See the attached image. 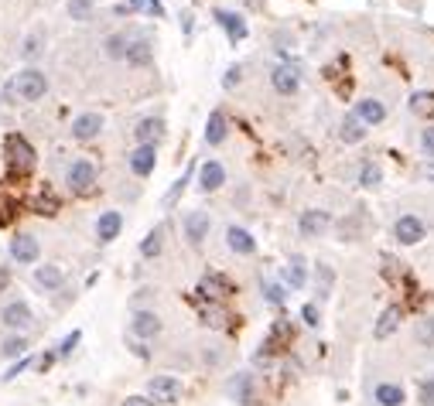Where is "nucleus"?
<instances>
[{"label":"nucleus","mask_w":434,"mask_h":406,"mask_svg":"<svg viewBox=\"0 0 434 406\" xmlns=\"http://www.w3.org/2000/svg\"><path fill=\"white\" fill-rule=\"evenodd\" d=\"M4 154H7V168L14 174H28L35 168V147L21 134H11L4 140Z\"/></svg>","instance_id":"f257e3e1"},{"label":"nucleus","mask_w":434,"mask_h":406,"mask_svg":"<svg viewBox=\"0 0 434 406\" xmlns=\"http://www.w3.org/2000/svg\"><path fill=\"white\" fill-rule=\"evenodd\" d=\"M45 89H48V82H45V76H41L38 69H24V72H18L14 82H11V93H18L24 103L41 99L45 96Z\"/></svg>","instance_id":"f03ea898"},{"label":"nucleus","mask_w":434,"mask_h":406,"mask_svg":"<svg viewBox=\"0 0 434 406\" xmlns=\"http://www.w3.org/2000/svg\"><path fill=\"white\" fill-rule=\"evenodd\" d=\"M178 396H181V383L175 376H154L147 383V400L151 403H175Z\"/></svg>","instance_id":"7ed1b4c3"},{"label":"nucleus","mask_w":434,"mask_h":406,"mask_svg":"<svg viewBox=\"0 0 434 406\" xmlns=\"http://www.w3.org/2000/svg\"><path fill=\"white\" fill-rule=\"evenodd\" d=\"M424 222L417 219V215H400L396 219V226H394V236L404 243V246H417L421 239H424Z\"/></svg>","instance_id":"20e7f679"},{"label":"nucleus","mask_w":434,"mask_h":406,"mask_svg":"<svg viewBox=\"0 0 434 406\" xmlns=\"http://www.w3.org/2000/svg\"><path fill=\"white\" fill-rule=\"evenodd\" d=\"M96 185V164L93 161H76L72 168H69V188L72 192H89Z\"/></svg>","instance_id":"39448f33"},{"label":"nucleus","mask_w":434,"mask_h":406,"mask_svg":"<svg viewBox=\"0 0 434 406\" xmlns=\"http://www.w3.org/2000/svg\"><path fill=\"white\" fill-rule=\"evenodd\" d=\"M329 226H332V215L321 212V209H308V212H301V222H297V229H301L304 239H318Z\"/></svg>","instance_id":"423d86ee"},{"label":"nucleus","mask_w":434,"mask_h":406,"mask_svg":"<svg viewBox=\"0 0 434 406\" xmlns=\"http://www.w3.org/2000/svg\"><path fill=\"white\" fill-rule=\"evenodd\" d=\"M11 256H14L18 263H35V260H38V239L28 236V232L14 236V239H11Z\"/></svg>","instance_id":"0eeeda50"},{"label":"nucleus","mask_w":434,"mask_h":406,"mask_svg":"<svg viewBox=\"0 0 434 406\" xmlns=\"http://www.w3.org/2000/svg\"><path fill=\"white\" fill-rule=\"evenodd\" d=\"M222 181H226V171H222L219 161H205L198 168V188L202 192H216V188H222Z\"/></svg>","instance_id":"6e6552de"},{"label":"nucleus","mask_w":434,"mask_h":406,"mask_svg":"<svg viewBox=\"0 0 434 406\" xmlns=\"http://www.w3.org/2000/svg\"><path fill=\"white\" fill-rule=\"evenodd\" d=\"M0 321H4L7 328H28V325L35 321V314H31V308H28L24 301H14V304H7V308H4Z\"/></svg>","instance_id":"1a4fd4ad"},{"label":"nucleus","mask_w":434,"mask_h":406,"mask_svg":"<svg viewBox=\"0 0 434 406\" xmlns=\"http://www.w3.org/2000/svg\"><path fill=\"white\" fill-rule=\"evenodd\" d=\"M134 137L140 140V147H154L161 137H164V123H161L158 116H147V120H140Z\"/></svg>","instance_id":"9d476101"},{"label":"nucleus","mask_w":434,"mask_h":406,"mask_svg":"<svg viewBox=\"0 0 434 406\" xmlns=\"http://www.w3.org/2000/svg\"><path fill=\"white\" fill-rule=\"evenodd\" d=\"M209 226H212L209 212H188L185 215V236H188V243H202V239L209 236Z\"/></svg>","instance_id":"9b49d317"},{"label":"nucleus","mask_w":434,"mask_h":406,"mask_svg":"<svg viewBox=\"0 0 434 406\" xmlns=\"http://www.w3.org/2000/svg\"><path fill=\"white\" fill-rule=\"evenodd\" d=\"M99 130H103V116L99 113H82V116H76V123H72V137H76V140H93Z\"/></svg>","instance_id":"f8f14e48"},{"label":"nucleus","mask_w":434,"mask_h":406,"mask_svg":"<svg viewBox=\"0 0 434 406\" xmlns=\"http://www.w3.org/2000/svg\"><path fill=\"white\" fill-rule=\"evenodd\" d=\"M120 229H123V215L120 212H103L99 215V222H96L99 243H113V239L120 236Z\"/></svg>","instance_id":"ddd939ff"},{"label":"nucleus","mask_w":434,"mask_h":406,"mask_svg":"<svg viewBox=\"0 0 434 406\" xmlns=\"http://www.w3.org/2000/svg\"><path fill=\"white\" fill-rule=\"evenodd\" d=\"M216 21L226 28V35H229V41H233V45L246 38V21L239 18V14H233V11H216Z\"/></svg>","instance_id":"4468645a"},{"label":"nucleus","mask_w":434,"mask_h":406,"mask_svg":"<svg viewBox=\"0 0 434 406\" xmlns=\"http://www.w3.org/2000/svg\"><path fill=\"white\" fill-rule=\"evenodd\" d=\"M130 328H134V335H140V338H154V335L161 331V318L154 314V311H137Z\"/></svg>","instance_id":"2eb2a0df"},{"label":"nucleus","mask_w":434,"mask_h":406,"mask_svg":"<svg viewBox=\"0 0 434 406\" xmlns=\"http://www.w3.org/2000/svg\"><path fill=\"white\" fill-rule=\"evenodd\" d=\"M154 164H158V154H154V147H137V151L130 154V171L140 174V178H147V174L154 171Z\"/></svg>","instance_id":"dca6fc26"},{"label":"nucleus","mask_w":434,"mask_h":406,"mask_svg":"<svg viewBox=\"0 0 434 406\" xmlns=\"http://www.w3.org/2000/svg\"><path fill=\"white\" fill-rule=\"evenodd\" d=\"M297 69L295 65H280V69H274V89L277 93H284V96H291V93H297Z\"/></svg>","instance_id":"f3484780"},{"label":"nucleus","mask_w":434,"mask_h":406,"mask_svg":"<svg viewBox=\"0 0 434 406\" xmlns=\"http://www.w3.org/2000/svg\"><path fill=\"white\" fill-rule=\"evenodd\" d=\"M226 243H229V250H233V253H243V256L257 250L253 236H250L246 229H239V226H229V229H226Z\"/></svg>","instance_id":"a211bd4d"},{"label":"nucleus","mask_w":434,"mask_h":406,"mask_svg":"<svg viewBox=\"0 0 434 406\" xmlns=\"http://www.w3.org/2000/svg\"><path fill=\"white\" fill-rule=\"evenodd\" d=\"M355 116L362 120V127H366V123L373 127V123H383V116H387V106H383L379 99H362V103L355 106Z\"/></svg>","instance_id":"6ab92c4d"},{"label":"nucleus","mask_w":434,"mask_h":406,"mask_svg":"<svg viewBox=\"0 0 434 406\" xmlns=\"http://www.w3.org/2000/svg\"><path fill=\"white\" fill-rule=\"evenodd\" d=\"M400 328V308H387L383 314H379V321H376V328H373V338H390L394 331Z\"/></svg>","instance_id":"aec40b11"},{"label":"nucleus","mask_w":434,"mask_h":406,"mask_svg":"<svg viewBox=\"0 0 434 406\" xmlns=\"http://www.w3.org/2000/svg\"><path fill=\"white\" fill-rule=\"evenodd\" d=\"M373 396L379 406H404V386H396V383H379Z\"/></svg>","instance_id":"412c9836"},{"label":"nucleus","mask_w":434,"mask_h":406,"mask_svg":"<svg viewBox=\"0 0 434 406\" xmlns=\"http://www.w3.org/2000/svg\"><path fill=\"white\" fill-rule=\"evenodd\" d=\"M202 294H205V297H226V294H233V284H229V280H226V277H216V273H212V277H202Z\"/></svg>","instance_id":"4be33fe9"},{"label":"nucleus","mask_w":434,"mask_h":406,"mask_svg":"<svg viewBox=\"0 0 434 406\" xmlns=\"http://www.w3.org/2000/svg\"><path fill=\"white\" fill-rule=\"evenodd\" d=\"M233 396H236V403L253 406V376L250 372H239L233 379Z\"/></svg>","instance_id":"5701e85b"},{"label":"nucleus","mask_w":434,"mask_h":406,"mask_svg":"<svg viewBox=\"0 0 434 406\" xmlns=\"http://www.w3.org/2000/svg\"><path fill=\"white\" fill-rule=\"evenodd\" d=\"M205 140H209V144H222V140H226V116H222V110H212V113H209Z\"/></svg>","instance_id":"b1692460"},{"label":"nucleus","mask_w":434,"mask_h":406,"mask_svg":"<svg viewBox=\"0 0 434 406\" xmlns=\"http://www.w3.org/2000/svg\"><path fill=\"white\" fill-rule=\"evenodd\" d=\"M284 280H287L295 290L304 287V256H297L295 253V256L287 260V267H284Z\"/></svg>","instance_id":"393cba45"},{"label":"nucleus","mask_w":434,"mask_h":406,"mask_svg":"<svg viewBox=\"0 0 434 406\" xmlns=\"http://www.w3.org/2000/svg\"><path fill=\"white\" fill-rule=\"evenodd\" d=\"M62 280H65V277H62L59 267H38V270H35V284L45 290H59Z\"/></svg>","instance_id":"a878e982"},{"label":"nucleus","mask_w":434,"mask_h":406,"mask_svg":"<svg viewBox=\"0 0 434 406\" xmlns=\"http://www.w3.org/2000/svg\"><path fill=\"white\" fill-rule=\"evenodd\" d=\"M362 134H366V130H362V120H359L355 113L342 120V130H338V137H342L346 144H359V140H362Z\"/></svg>","instance_id":"bb28decb"},{"label":"nucleus","mask_w":434,"mask_h":406,"mask_svg":"<svg viewBox=\"0 0 434 406\" xmlns=\"http://www.w3.org/2000/svg\"><path fill=\"white\" fill-rule=\"evenodd\" d=\"M31 209H35L38 215H55L59 212V198H55L52 192H41V195L31 198Z\"/></svg>","instance_id":"cd10ccee"},{"label":"nucleus","mask_w":434,"mask_h":406,"mask_svg":"<svg viewBox=\"0 0 434 406\" xmlns=\"http://www.w3.org/2000/svg\"><path fill=\"white\" fill-rule=\"evenodd\" d=\"M127 62H134V65H147V62H151V45H147V41H130V48H127Z\"/></svg>","instance_id":"c85d7f7f"},{"label":"nucleus","mask_w":434,"mask_h":406,"mask_svg":"<svg viewBox=\"0 0 434 406\" xmlns=\"http://www.w3.org/2000/svg\"><path fill=\"white\" fill-rule=\"evenodd\" d=\"M411 113H417V116L434 113V93H414L411 96Z\"/></svg>","instance_id":"c756f323"},{"label":"nucleus","mask_w":434,"mask_h":406,"mask_svg":"<svg viewBox=\"0 0 434 406\" xmlns=\"http://www.w3.org/2000/svg\"><path fill=\"white\" fill-rule=\"evenodd\" d=\"M161 239H164V229H154V232H147V239L140 243V256H158L161 253Z\"/></svg>","instance_id":"7c9ffc66"},{"label":"nucleus","mask_w":434,"mask_h":406,"mask_svg":"<svg viewBox=\"0 0 434 406\" xmlns=\"http://www.w3.org/2000/svg\"><path fill=\"white\" fill-rule=\"evenodd\" d=\"M127 48H130V41L123 38V35L106 38V55H110V58H127Z\"/></svg>","instance_id":"2f4dec72"},{"label":"nucleus","mask_w":434,"mask_h":406,"mask_svg":"<svg viewBox=\"0 0 434 406\" xmlns=\"http://www.w3.org/2000/svg\"><path fill=\"white\" fill-rule=\"evenodd\" d=\"M379 181H383L379 168H376V164H362V171H359V185H362V188H376Z\"/></svg>","instance_id":"473e14b6"},{"label":"nucleus","mask_w":434,"mask_h":406,"mask_svg":"<svg viewBox=\"0 0 434 406\" xmlns=\"http://www.w3.org/2000/svg\"><path fill=\"white\" fill-rule=\"evenodd\" d=\"M24 348H28V342H24V338H7L0 352H4L7 359H18V355H24Z\"/></svg>","instance_id":"72a5a7b5"},{"label":"nucleus","mask_w":434,"mask_h":406,"mask_svg":"<svg viewBox=\"0 0 434 406\" xmlns=\"http://www.w3.org/2000/svg\"><path fill=\"white\" fill-rule=\"evenodd\" d=\"M417 342L428 348L434 345V321H421V325H417Z\"/></svg>","instance_id":"f704fd0d"},{"label":"nucleus","mask_w":434,"mask_h":406,"mask_svg":"<svg viewBox=\"0 0 434 406\" xmlns=\"http://www.w3.org/2000/svg\"><path fill=\"white\" fill-rule=\"evenodd\" d=\"M89 11H93V0H72V4H69V14L76 21H86Z\"/></svg>","instance_id":"c9c22d12"},{"label":"nucleus","mask_w":434,"mask_h":406,"mask_svg":"<svg viewBox=\"0 0 434 406\" xmlns=\"http://www.w3.org/2000/svg\"><path fill=\"white\" fill-rule=\"evenodd\" d=\"M202 321H205V325H212V328H219V325L226 321V311H219V308H202Z\"/></svg>","instance_id":"e433bc0d"},{"label":"nucleus","mask_w":434,"mask_h":406,"mask_svg":"<svg viewBox=\"0 0 434 406\" xmlns=\"http://www.w3.org/2000/svg\"><path fill=\"white\" fill-rule=\"evenodd\" d=\"M421 406H434V376L421 383Z\"/></svg>","instance_id":"4c0bfd02"},{"label":"nucleus","mask_w":434,"mask_h":406,"mask_svg":"<svg viewBox=\"0 0 434 406\" xmlns=\"http://www.w3.org/2000/svg\"><path fill=\"white\" fill-rule=\"evenodd\" d=\"M301 318H304V325H312V328H318V321H321V314H318L315 304H304V308H301Z\"/></svg>","instance_id":"58836bf2"},{"label":"nucleus","mask_w":434,"mask_h":406,"mask_svg":"<svg viewBox=\"0 0 434 406\" xmlns=\"http://www.w3.org/2000/svg\"><path fill=\"white\" fill-rule=\"evenodd\" d=\"M76 345H79V331H72V335L62 342V345H59V355H72V348H76Z\"/></svg>","instance_id":"ea45409f"},{"label":"nucleus","mask_w":434,"mask_h":406,"mask_svg":"<svg viewBox=\"0 0 434 406\" xmlns=\"http://www.w3.org/2000/svg\"><path fill=\"white\" fill-rule=\"evenodd\" d=\"M421 147H424V154L434 157V127H428L424 130V137H421Z\"/></svg>","instance_id":"a19ab883"},{"label":"nucleus","mask_w":434,"mask_h":406,"mask_svg":"<svg viewBox=\"0 0 434 406\" xmlns=\"http://www.w3.org/2000/svg\"><path fill=\"white\" fill-rule=\"evenodd\" d=\"M263 294H267V301H270V304H280V301H284V290L277 287V284H267Z\"/></svg>","instance_id":"79ce46f5"},{"label":"nucleus","mask_w":434,"mask_h":406,"mask_svg":"<svg viewBox=\"0 0 434 406\" xmlns=\"http://www.w3.org/2000/svg\"><path fill=\"white\" fill-rule=\"evenodd\" d=\"M38 45H41L38 35H35V38H28V41H24V55H28V58H31V55H38V52H41Z\"/></svg>","instance_id":"37998d69"},{"label":"nucleus","mask_w":434,"mask_h":406,"mask_svg":"<svg viewBox=\"0 0 434 406\" xmlns=\"http://www.w3.org/2000/svg\"><path fill=\"white\" fill-rule=\"evenodd\" d=\"M123 406H154V403H151L147 396H127V400H123Z\"/></svg>","instance_id":"c03bdc74"},{"label":"nucleus","mask_w":434,"mask_h":406,"mask_svg":"<svg viewBox=\"0 0 434 406\" xmlns=\"http://www.w3.org/2000/svg\"><path fill=\"white\" fill-rule=\"evenodd\" d=\"M239 76H243V72H239V65H233V69L226 72V79H222V82H226V86H236V82H239Z\"/></svg>","instance_id":"a18cd8bd"},{"label":"nucleus","mask_w":434,"mask_h":406,"mask_svg":"<svg viewBox=\"0 0 434 406\" xmlns=\"http://www.w3.org/2000/svg\"><path fill=\"white\" fill-rule=\"evenodd\" d=\"M7 284H11V270H4V267H0V294L7 290Z\"/></svg>","instance_id":"49530a36"},{"label":"nucleus","mask_w":434,"mask_h":406,"mask_svg":"<svg viewBox=\"0 0 434 406\" xmlns=\"http://www.w3.org/2000/svg\"><path fill=\"white\" fill-rule=\"evenodd\" d=\"M428 181H434V164H431V168H428Z\"/></svg>","instance_id":"de8ad7c7"}]
</instances>
